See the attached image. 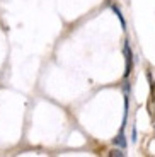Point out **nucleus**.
<instances>
[{
  "instance_id": "nucleus-1",
  "label": "nucleus",
  "mask_w": 155,
  "mask_h": 157,
  "mask_svg": "<svg viewBox=\"0 0 155 157\" xmlns=\"http://www.w3.org/2000/svg\"><path fill=\"white\" fill-rule=\"evenodd\" d=\"M123 53H124V78H128L133 70V51L130 48V41H124Z\"/></svg>"
},
{
  "instance_id": "nucleus-2",
  "label": "nucleus",
  "mask_w": 155,
  "mask_h": 157,
  "mask_svg": "<svg viewBox=\"0 0 155 157\" xmlns=\"http://www.w3.org/2000/svg\"><path fill=\"white\" fill-rule=\"evenodd\" d=\"M114 145L126 147V138H124V130H123V128H121V132L118 133V137L114 138Z\"/></svg>"
},
{
  "instance_id": "nucleus-3",
  "label": "nucleus",
  "mask_w": 155,
  "mask_h": 157,
  "mask_svg": "<svg viewBox=\"0 0 155 157\" xmlns=\"http://www.w3.org/2000/svg\"><path fill=\"white\" fill-rule=\"evenodd\" d=\"M112 10L116 12V16L119 17V21H121V26H123V28H126V22H124V19H123V16H121V12H119V9L116 7V5H112Z\"/></svg>"
},
{
  "instance_id": "nucleus-4",
  "label": "nucleus",
  "mask_w": 155,
  "mask_h": 157,
  "mask_svg": "<svg viewBox=\"0 0 155 157\" xmlns=\"http://www.w3.org/2000/svg\"><path fill=\"white\" fill-rule=\"evenodd\" d=\"M109 155H118V157H123L124 152H121V150H111L109 152Z\"/></svg>"
}]
</instances>
